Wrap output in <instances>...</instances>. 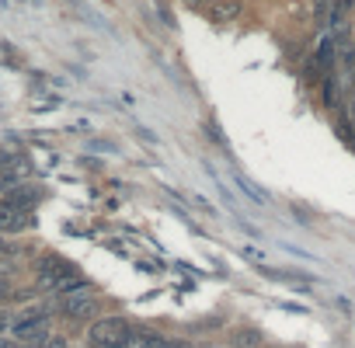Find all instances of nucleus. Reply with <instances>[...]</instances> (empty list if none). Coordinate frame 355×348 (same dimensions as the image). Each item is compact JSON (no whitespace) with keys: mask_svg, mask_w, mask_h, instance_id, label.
<instances>
[{"mask_svg":"<svg viewBox=\"0 0 355 348\" xmlns=\"http://www.w3.org/2000/svg\"><path fill=\"white\" fill-rule=\"evenodd\" d=\"M125 338H129V324L122 317H105V320L91 324V331H87V341L91 345H101V348L125 345Z\"/></svg>","mask_w":355,"mask_h":348,"instance_id":"nucleus-1","label":"nucleus"},{"mask_svg":"<svg viewBox=\"0 0 355 348\" xmlns=\"http://www.w3.org/2000/svg\"><path fill=\"white\" fill-rule=\"evenodd\" d=\"M60 310L67 317H77V320H87L98 313V299H94V289L84 286V289H73V293H63L60 296Z\"/></svg>","mask_w":355,"mask_h":348,"instance_id":"nucleus-2","label":"nucleus"},{"mask_svg":"<svg viewBox=\"0 0 355 348\" xmlns=\"http://www.w3.org/2000/svg\"><path fill=\"white\" fill-rule=\"evenodd\" d=\"M192 4H196V0H192Z\"/></svg>","mask_w":355,"mask_h":348,"instance_id":"nucleus-8","label":"nucleus"},{"mask_svg":"<svg viewBox=\"0 0 355 348\" xmlns=\"http://www.w3.org/2000/svg\"><path fill=\"white\" fill-rule=\"evenodd\" d=\"M237 341L241 345H254V341H261V334L258 331H244V334H237Z\"/></svg>","mask_w":355,"mask_h":348,"instance_id":"nucleus-6","label":"nucleus"},{"mask_svg":"<svg viewBox=\"0 0 355 348\" xmlns=\"http://www.w3.org/2000/svg\"><path fill=\"white\" fill-rule=\"evenodd\" d=\"M341 60L352 63V60H355V49H352V46H341Z\"/></svg>","mask_w":355,"mask_h":348,"instance_id":"nucleus-7","label":"nucleus"},{"mask_svg":"<svg viewBox=\"0 0 355 348\" xmlns=\"http://www.w3.org/2000/svg\"><path fill=\"white\" fill-rule=\"evenodd\" d=\"M15 334H18L21 341H46V338H49V317H46V313L25 317V320H18Z\"/></svg>","mask_w":355,"mask_h":348,"instance_id":"nucleus-4","label":"nucleus"},{"mask_svg":"<svg viewBox=\"0 0 355 348\" xmlns=\"http://www.w3.org/2000/svg\"><path fill=\"white\" fill-rule=\"evenodd\" d=\"M237 15H241L237 0H216V8H213V18H216V21H234Z\"/></svg>","mask_w":355,"mask_h":348,"instance_id":"nucleus-5","label":"nucleus"},{"mask_svg":"<svg viewBox=\"0 0 355 348\" xmlns=\"http://www.w3.org/2000/svg\"><path fill=\"white\" fill-rule=\"evenodd\" d=\"M70 275H77V268H73L70 261H63V258H56V254H42V258H39V279H42V286L60 289V282L70 279Z\"/></svg>","mask_w":355,"mask_h":348,"instance_id":"nucleus-3","label":"nucleus"}]
</instances>
